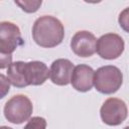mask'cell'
<instances>
[{
  "label": "cell",
  "mask_w": 129,
  "mask_h": 129,
  "mask_svg": "<svg viewBox=\"0 0 129 129\" xmlns=\"http://www.w3.org/2000/svg\"><path fill=\"white\" fill-rule=\"evenodd\" d=\"M32 37L37 45L51 48L62 42L64 28L57 18L50 15H43L34 21Z\"/></svg>",
  "instance_id": "cell-1"
},
{
  "label": "cell",
  "mask_w": 129,
  "mask_h": 129,
  "mask_svg": "<svg viewBox=\"0 0 129 129\" xmlns=\"http://www.w3.org/2000/svg\"><path fill=\"white\" fill-rule=\"evenodd\" d=\"M123 84V74L115 66H104L94 73V86L105 95L116 93Z\"/></svg>",
  "instance_id": "cell-2"
},
{
  "label": "cell",
  "mask_w": 129,
  "mask_h": 129,
  "mask_svg": "<svg viewBox=\"0 0 129 129\" xmlns=\"http://www.w3.org/2000/svg\"><path fill=\"white\" fill-rule=\"evenodd\" d=\"M33 111L30 99L25 95H15L5 104L3 113L7 121L13 124H21L27 121Z\"/></svg>",
  "instance_id": "cell-3"
},
{
  "label": "cell",
  "mask_w": 129,
  "mask_h": 129,
  "mask_svg": "<svg viewBox=\"0 0 129 129\" xmlns=\"http://www.w3.org/2000/svg\"><path fill=\"white\" fill-rule=\"evenodd\" d=\"M128 115L126 103L118 98L107 99L101 109L100 116L102 121L109 126H118L123 123Z\"/></svg>",
  "instance_id": "cell-4"
},
{
  "label": "cell",
  "mask_w": 129,
  "mask_h": 129,
  "mask_svg": "<svg viewBox=\"0 0 129 129\" xmlns=\"http://www.w3.org/2000/svg\"><path fill=\"white\" fill-rule=\"evenodd\" d=\"M125 43L123 38L116 33L110 32L97 39L96 51L104 59H116L124 51Z\"/></svg>",
  "instance_id": "cell-5"
},
{
  "label": "cell",
  "mask_w": 129,
  "mask_h": 129,
  "mask_svg": "<svg viewBox=\"0 0 129 129\" xmlns=\"http://www.w3.org/2000/svg\"><path fill=\"white\" fill-rule=\"evenodd\" d=\"M23 44L19 27L10 21L0 22V52L12 54V52Z\"/></svg>",
  "instance_id": "cell-6"
},
{
  "label": "cell",
  "mask_w": 129,
  "mask_h": 129,
  "mask_svg": "<svg viewBox=\"0 0 129 129\" xmlns=\"http://www.w3.org/2000/svg\"><path fill=\"white\" fill-rule=\"evenodd\" d=\"M96 36L87 30L76 32L71 40V48L73 52L81 57L92 56L96 52Z\"/></svg>",
  "instance_id": "cell-7"
},
{
  "label": "cell",
  "mask_w": 129,
  "mask_h": 129,
  "mask_svg": "<svg viewBox=\"0 0 129 129\" xmlns=\"http://www.w3.org/2000/svg\"><path fill=\"white\" fill-rule=\"evenodd\" d=\"M23 74L27 86H40L49 77L47 66L39 60L24 62Z\"/></svg>",
  "instance_id": "cell-8"
},
{
  "label": "cell",
  "mask_w": 129,
  "mask_h": 129,
  "mask_svg": "<svg viewBox=\"0 0 129 129\" xmlns=\"http://www.w3.org/2000/svg\"><path fill=\"white\" fill-rule=\"evenodd\" d=\"M94 70L88 64H78L74 68L71 84L78 92H88L94 86Z\"/></svg>",
  "instance_id": "cell-9"
},
{
  "label": "cell",
  "mask_w": 129,
  "mask_h": 129,
  "mask_svg": "<svg viewBox=\"0 0 129 129\" xmlns=\"http://www.w3.org/2000/svg\"><path fill=\"white\" fill-rule=\"evenodd\" d=\"M74 64L70 59L57 58L52 61L49 70L50 81L57 86H67L71 83Z\"/></svg>",
  "instance_id": "cell-10"
},
{
  "label": "cell",
  "mask_w": 129,
  "mask_h": 129,
  "mask_svg": "<svg viewBox=\"0 0 129 129\" xmlns=\"http://www.w3.org/2000/svg\"><path fill=\"white\" fill-rule=\"evenodd\" d=\"M23 66L24 61L18 60L11 62V64L7 68V79L9 83L16 88L27 87L23 74Z\"/></svg>",
  "instance_id": "cell-11"
},
{
  "label": "cell",
  "mask_w": 129,
  "mask_h": 129,
  "mask_svg": "<svg viewBox=\"0 0 129 129\" xmlns=\"http://www.w3.org/2000/svg\"><path fill=\"white\" fill-rule=\"evenodd\" d=\"M41 1H15V4L20 6V8L27 13H32L38 10L39 6L41 5Z\"/></svg>",
  "instance_id": "cell-12"
},
{
  "label": "cell",
  "mask_w": 129,
  "mask_h": 129,
  "mask_svg": "<svg viewBox=\"0 0 129 129\" xmlns=\"http://www.w3.org/2000/svg\"><path fill=\"white\" fill-rule=\"evenodd\" d=\"M23 129H46V121L44 118L35 116L29 119Z\"/></svg>",
  "instance_id": "cell-13"
},
{
  "label": "cell",
  "mask_w": 129,
  "mask_h": 129,
  "mask_svg": "<svg viewBox=\"0 0 129 129\" xmlns=\"http://www.w3.org/2000/svg\"><path fill=\"white\" fill-rule=\"evenodd\" d=\"M10 91V83L4 75L0 74V100L3 99Z\"/></svg>",
  "instance_id": "cell-14"
},
{
  "label": "cell",
  "mask_w": 129,
  "mask_h": 129,
  "mask_svg": "<svg viewBox=\"0 0 129 129\" xmlns=\"http://www.w3.org/2000/svg\"><path fill=\"white\" fill-rule=\"evenodd\" d=\"M12 62V54H4L0 52V69L8 68Z\"/></svg>",
  "instance_id": "cell-15"
},
{
  "label": "cell",
  "mask_w": 129,
  "mask_h": 129,
  "mask_svg": "<svg viewBox=\"0 0 129 129\" xmlns=\"http://www.w3.org/2000/svg\"><path fill=\"white\" fill-rule=\"evenodd\" d=\"M0 129H13V128L8 127V126H0Z\"/></svg>",
  "instance_id": "cell-16"
}]
</instances>
